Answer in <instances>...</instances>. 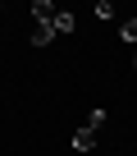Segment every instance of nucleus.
Instances as JSON below:
<instances>
[{
    "label": "nucleus",
    "instance_id": "nucleus-1",
    "mask_svg": "<svg viewBox=\"0 0 137 156\" xmlns=\"http://www.w3.org/2000/svg\"><path fill=\"white\" fill-rule=\"evenodd\" d=\"M101 124H105V110L96 106V110L87 115V124L73 133V151H92V147H96V138H101Z\"/></svg>",
    "mask_w": 137,
    "mask_h": 156
},
{
    "label": "nucleus",
    "instance_id": "nucleus-2",
    "mask_svg": "<svg viewBox=\"0 0 137 156\" xmlns=\"http://www.w3.org/2000/svg\"><path fill=\"white\" fill-rule=\"evenodd\" d=\"M28 14H32L37 23H50V19L59 14V5H50V0H32V5H28Z\"/></svg>",
    "mask_w": 137,
    "mask_h": 156
},
{
    "label": "nucleus",
    "instance_id": "nucleus-3",
    "mask_svg": "<svg viewBox=\"0 0 137 156\" xmlns=\"http://www.w3.org/2000/svg\"><path fill=\"white\" fill-rule=\"evenodd\" d=\"M50 28H55V37H68V32H73V14H68V9H59V14L50 19Z\"/></svg>",
    "mask_w": 137,
    "mask_h": 156
},
{
    "label": "nucleus",
    "instance_id": "nucleus-4",
    "mask_svg": "<svg viewBox=\"0 0 137 156\" xmlns=\"http://www.w3.org/2000/svg\"><path fill=\"white\" fill-rule=\"evenodd\" d=\"M50 41H55V28L50 23H37L32 28V46H50Z\"/></svg>",
    "mask_w": 137,
    "mask_h": 156
},
{
    "label": "nucleus",
    "instance_id": "nucleus-5",
    "mask_svg": "<svg viewBox=\"0 0 137 156\" xmlns=\"http://www.w3.org/2000/svg\"><path fill=\"white\" fill-rule=\"evenodd\" d=\"M119 37H123V41H132V46H137V19H128V23H123V28H119Z\"/></svg>",
    "mask_w": 137,
    "mask_h": 156
},
{
    "label": "nucleus",
    "instance_id": "nucleus-6",
    "mask_svg": "<svg viewBox=\"0 0 137 156\" xmlns=\"http://www.w3.org/2000/svg\"><path fill=\"white\" fill-rule=\"evenodd\" d=\"M96 19H101V23L114 19V5H110V0H96Z\"/></svg>",
    "mask_w": 137,
    "mask_h": 156
},
{
    "label": "nucleus",
    "instance_id": "nucleus-7",
    "mask_svg": "<svg viewBox=\"0 0 137 156\" xmlns=\"http://www.w3.org/2000/svg\"><path fill=\"white\" fill-rule=\"evenodd\" d=\"M132 69H137V51H132Z\"/></svg>",
    "mask_w": 137,
    "mask_h": 156
}]
</instances>
